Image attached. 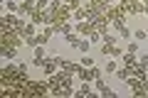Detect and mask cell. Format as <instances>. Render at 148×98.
Wrapping results in <instances>:
<instances>
[{"mask_svg": "<svg viewBox=\"0 0 148 98\" xmlns=\"http://www.w3.org/2000/svg\"><path fill=\"white\" fill-rule=\"evenodd\" d=\"M27 81H30L27 71H22V69L15 66V64H8V66H3V71H0V86H3V96H8V98L20 96V88L25 86Z\"/></svg>", "mask_w": 148, "mask_h": 98, "instance_id": "1", "label": "cell"}, {"mask_svg": "<svg viewBox=\"0 0 148 98\" xmlns=\"http://www.w3.org/2000/svg\"><path fill=\"white\" fill-rule=\"evenodd\" d=\"M74 74L69 71H57L52 76H47L49 81V96H57V98H69L74 96V88H72V81H74Z\"/></svg>", "mask_w": 148, "mask_h": 98, "instance_id": "2", "label": "cell"}, {"mask_svg": "<svg viewBox=\"0 0 148 98\" xmlns=\"http://www.w3.org/2000/svg\"><path fill=\"white\" fill-rule=\"evenodd\" d=\"M49 93V81H27L25 86L20 88V98H40Z\"/></svg>", "mask_w": 148, "mask_h": 98, "instance_id": "3", "label": "cell"}, {"mask_svg": "<svg viewBox=\"0 0 148 98\" xmlns=\"http://www.w3.org/2000/svg\"><path fill=\"white\" fill-rule=\"evenodd\" d=\"M22 30L12 27H0V47H20L22 44Z\"/></svg>", "mask_w": 148, "mask_h": 98, "instance_id": "4", "label": "cell"}, {"mask_svg": "<svg viewBox=\"0 0 148 98\" xmlns=\"http://www.w3.org/2000/svg\"><path fill=\"white\" fill-rule=\"evenodd\" d=\"M119 5H121V10L126 15H141V12H146V5L141 0H119Z\"/></svg>", "mask_w": 148, "mask_h": 98, "instance_id": "5", "label": "cell"}, {"mask_svg": "<svg viewBox=\"0 0 148 98\" xmlns=\"http://www.w3.org/2000/svg\"><path fill=\"white\" fill-rule=\"evenodd\" d=\"M30 22H35V25H49V10L35 7V10L30 12Z\"/></svg>", "mask_w": 148, "mask_h": 98, "instance_id": "6", "label": "cell"}, {"mask_svg": "<svg viewBox=\"0 0 148 98\" xmlns=\"http://www.w3.org/2000/svg\"><path fill=\"white\" fill-rule=\"evenodd\" d=\"M77 76H79L82 81H96V78L101 76V71H99L96 66H84L79 74H77Z\"/></svg>", "mask_w": 148, "mask_h": 98, "instance_id": "7", "label": "cell"}, {"mask_svg": "<svg viewBox=\"0 0 148 98\" xmlns=\"http://www.w3.org/2000/svg\"><path fill=\"white\" fill-rule=\"evenodd\" d=\"M35 7H37V0H22V3H20V10H17V15L25 20V17H30V12L35 10Z\"/></svg>", "mask_w": 148, "mask_h": 98, "instance_id": "8", "label": "cell"}, {"mask_svg": "<svg viewBox=\"0 0 148 98\" xmlns=\"http://www.w3.org/2000/svg\"><path fill=\"white\" fill-rule=\"evenodd\" d=\"M101 54H104V57H121V47H116V44H109V42H104V44H101Z\"/></svg>", "mask_w": 148, "mask_h": 98, "instance_id": "9", "label": "cell"}, {"mask_svg": "<svg viewBox=\"0 0 148 98\" xmlns=\"http://www.w3.org/2000/svg\"><path fill=\"white\" fill-rule=\"evenodd\" d=\"M86 5H89L91 10L106 12V10H109V5H111V3H109V0H86Z\"/></svg>", "mask_w": 148, "mask_h": 98, "instance_id": "10", "label": "cell"}, {"mask_svg": "<svg viewBox=\"0 0 148 98\" xmlns=\"http://www.w3.org/2000/svg\"><path fill=\"white\" fill-rule=\"evenodd\" d=\"M47 42H49V37L42 32V34H35V37H30V39H27V44H30V47H45Z\"/></svg>", "mask_w": 148, "mask_h": 98, "instance_id": "11", "label": "cell"}, {"mask_svg": "<svg viewBox=\"0 0 148 98\" xmlns=\"http://www.w3.org/2000/svg\"><path fill=\"white\" fill-rule=\"evenodd\" d=\"M121 59H123V66H126V69H133L138 64V57H136V54H131V52H123Z\"/></svg>", "mask_w": 148, "mask_h": 98, "instance_id": "12", "label": "cell"}, {"mask_svg": "<svg viewBox=\"0 0 148 98\" xmlns=\"http://www.w3.org/2000/svg\"><path fill=\"white\" fill-rule=\"evenodd\" d=\"M42 69H45V74H47V76H52V74H57V69H59V66H57V59H47Z\"/></svg>", "mask_w": 148, "mask_h": 98, "instance_id": "13", "label": "cell"}, {"mask_svg": "<svg viewBox=\"0 0 148 98\" xmlns=\"http://www.w3.org/2000/svg\"><path fill=\"white\" fill-rule=\"evenodd\" d=\"M37 34V32H35V22H27V25H25V30H22V39H30V37H35Z\"/></svg>", "mask_w": 148, "mask_h": 98, "instance_id": "14", "label": "cell"}, {"mask_svg": "<svg viewBox=\"0 0 148 98\" xmlns=\"http://www.w3.org/2000/svg\"><path fill=\"white\" fill-rule=\"evenodd\" d=\"M64 39H67V44L69 47H79V34H77V32H69V34H64Z\"/></svg>", "mask_w": 148, "mask_h": 98, "instance_id": "15", "label": "cell"}, {"mask_svg": "<svg viewBox=\"0 0 148 98\" xmlns=\"http://www.w3.org/2000/svg\"><path fill=\"white\" fill-rule=\"evenodd\" d=\"M17 57V47H3V59H15Z\"/></svg>", "mask_w": 148, "mask_h": 98, "instance_id": "16", "label": "cell"}, {"mask_svg": "<svg viewBox=\"0 0 148 98\" xmlns=\"http://www.w3.org/2000/svg\"><path fill=\"white\" fill-rule=\"evenodd\" d=\"M72 17H74V20H79V22H82V20H86V7H79V10H74V12H72Z\"/></svg>", "mask_w": 148, "mask_h": 98, "instance_id": "17", "label": "cell"}, {"mask_svg": "<svg viewBox=\"0 0 148 98\" xmlns=\"http://www.w3.org/2000/svg\"><path fill=\"white\" fill-rule=\"evenodd\" d=\"M5 7H8V12H17L20 10V5H17L15 0H5Z\"/></svg>", "mask_w": 148, "mask_h": 98, "instance_id": "18", "label": "cell"}, {"mask_svg": "<svg viewBox=\"0 0 148 98\" xmlns=\"http://www.w3.org/2000/svg\"><path fill=\"white\" fill-rule=\"evenodd\" d=\"M62 3H64V5H67L72 12H74V10H79V0H62Z\"/></svg>", "mask_w": 148, "mask_h": 98, "instance_id": "19", "label": "cell"}, {"mask_svg": "<svg viewBox=\"0 0 148 98\" xmlns=\"http://www.w3.org/2000/svg\"><path fill=\"white\" fill-rule=\"evenodd\" d=\"M99 93H101V96H104V98H116V93L111 91V88H109V86H104V88H101V91H99Z\"/></svg>", "mask_w": 148, "mask_h": 98, "instance_id": "20", "label": "cell"}, {"mask_svg": "<svg viewBox=\"0 0 148 98\" xmlns=\"http://www.w3.org/2000/svg\"><path fill=\"white\" fill-rule=\"evenodd\" d=\"M89 44H91V39H82L77 49H79V52H89Z\"/></svg>", "mask_w": 148, "mask_h": 98, "instance_id": "21", "label": "cell"}, {"mask_svg": "<svg viewBox=\"0 0 148 98\" xmlns=\"http://www.w3.org/2000/svg\"><path fill=\"white\" fill-rule=\"evenodd\" d=\"M116 76L121 78V81H126V78H128V69H126V66H123V69H116Z\"/></svg>", "mask_w": 148, "mask_h": 98, "instance_id": "22", "label": "cell"}, {"mask_svg": "<svg viewBox=\"0 0 148 98\" xmlns=\"http://www.w3.org/2000/svg\"><path fill=\"white\" fill-rule=\"evenodd\" d=\"M133 37H136V39H148L146 30H136V32H133Z\"/></svg>", "mask_w": 148, "mask_h": 98, "instance_id": "23", "label": "cell"}, {"mask_svg": "<svg viewBox=\"0 0 148 98\" xmlns=\"http://www.w3.org/2000/svg\"><path fill=\"white\" fill-rule=\"evenodd\" d=\"M138 64H141L143 69H148V54H141V57H138Z\"/></svg>", "mask_w": 148, "mask_h": 98, "instance_id": "24", "label": "cell"}, {"mask_svg": "<svg viewBox=\"0 0 148 98\" xmlns=\"http://www.w3.org/2000/svg\"><path fill=\"white\" fill-rule=\"evenodd\" d=\"M35 57H40V59L47 57V54H45V47H35Z\"/></svg>", "mask_w": 148, "mask_h": 98, "instance_id": "25", "label": "cell"}, {"mask_svg": "<svg viewBox=\"0 0 148 98\" xmlns=\"http://www.w3.org/2000/svg\"><path fill=\"white\" fill-rule=\"evenodd\" d=\"M114 71H116V64L109 59V62H106V74H114Z\"/></svg>", "mask_w": 148, "mask_h": 98, "instance_id": "26", "label": "cell"}, {"mask_svg": "<svg viewBox=\"0 0 148 98\" xmlns=\"http://www.w3.org/2000/svg\"><path fill=\"white\" fill-rule=\"evenodd\" d=\"M119 34H121L123 39H128V37H131V32H128V27H121V30H119Z\"/></svg>", "mask_w": 148, "mask_h": 98, "instance_id": "27", "label": "cell"}, {"mask_svg": "<svg viewBox=\"0 0 148 98\" xmlns=\"http://www.w3.org/2000/svg\"><path fill=\"white\" fill-rule=\"evenodd\" d=\"M128 52H131V54L138 52V44H136V42H131V44H128Z\"/></svg>", "mask_w": 148, "mask_h": 98, "instance_id": "28", "label": "cell"}, {"mask_svg": "<svg viewBox=\"0 0 148 98\" xmlns=\"http://www.w3.org/2000/svg\"><path fill=\"white\" fill-rule=\"evenodd\" d=\"M82 66H94V59H82Z\"/></svg>", "mask_w": 148, "mask_h": 98, "instance_id": "29", "label": "cell"}, {"mask_svg": "<svg viewBox=\"0 0 148 98\" xmlns=\"http://www.w3.org/2000/svg\"><path fill=\"white\" fill-rule=\"evenodd\" d=\"M141 3H143V0H141Z\"/></svg>", "mask_w": 148, "mask_h": 98, "instance_id": "30", "label": "cell"}]
</instances>
